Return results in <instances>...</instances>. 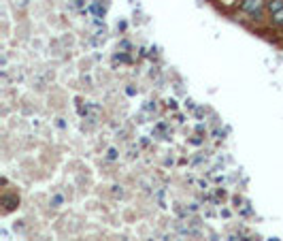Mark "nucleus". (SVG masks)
I'll use <instances>...</instances> for the list:
<instances>
[{
	"instance_id": "1",
	"label": "nucleus",
	"mask_w": 283,
	"mask_h": 241,
	"mask_svg": "<svg viewBox=\"0 0 283 241\" xmlns=\"http://www.w3.org/2000/svg\"><path fill=\"white\" fill-rule=\"evenodd\" d=\"M264 7H266V0H243V2H241V9L253 17L260 15Z\"/></svg>"
},
{
	"instance_id": "2",
	"label": "nucleus",
	"mask_w": 283,
	"mask_h": 241,
	"mask_svg": "<svg viewBox=\"0 0 283 241\" xmlns=\"http://www.w3.org/2000/svg\"><path fill=\"white\" fill-rule=\"evenodd\" d=\"M266 9L270 11V15H275L277 11L283 9V0H266Z\"/></svg>"
},
{
	"instance_id": "3",
	"label": "nucleus",
	"mask_w": 283,
	"mask_h": 241,
	"mask_svg": "<svg viewBox=\"0 0 283 241\" xmlns=\"http://www.w3.org/2000/svg\"><path fill=\"white\" fill-rule=\"evenodd\" d=\"M273 22H275V23H279V26H283V9H281V11H277V13L273 15Z\"/></svg>"
}]
</instances>
